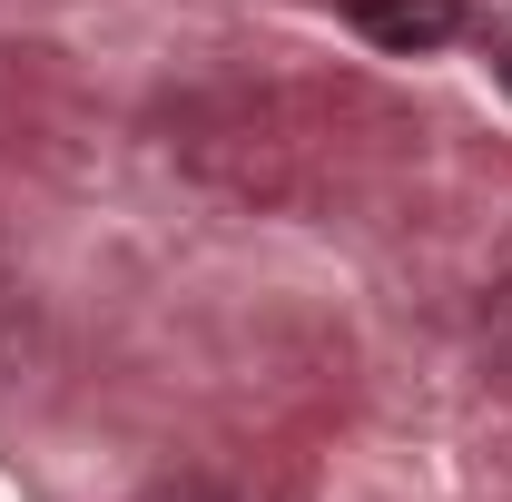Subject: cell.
<instances>
[{"mask_svg": "<svg viewBox=\"0 0 512 502\" xmlns=\"http://www.w3.org/2000/svg\"><path fill=\"white\" fill-rule=\"evenodd\" d=\"M345 20L375 50H394V60H424V50H444L453 30H463V0H355Z\"/></svg>", "mask_w": 512, "mask_h": 502, "instance_id": "obj_1", "label": "cell"}, {"mask_svg": "<svg viewBox=\"0 0 512 502\" xmlns=\"http://www.w3.org/2000/svg\"><path fill=\"white\" fill-rule=\"evenodd\" d=\"M148 502H227V493H217L207 473H178V483H158V493H148Z\"/></svg>", "mask_w": 512, "mask_h": 502, "instance_id": "obj_2", "label": "cell"}, {"mask_svg": "<svg viewBox=\"0 0 512 502\" xmlns=\"http://www.w3.org/2000/svg\"><path fill=\"white\" fill-rule=\"evenodd\" d=\"M493 69H503V89H512V40H503V50H493Z\"/></svg>", "mask_w": 512, "mask_h": 502, "instance_id": "obj_3", "label": "cell"}]
</instances>
